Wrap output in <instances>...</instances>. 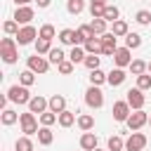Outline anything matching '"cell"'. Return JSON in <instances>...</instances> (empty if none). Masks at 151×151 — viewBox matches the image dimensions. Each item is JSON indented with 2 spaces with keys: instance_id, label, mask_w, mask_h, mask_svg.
Listing matches in <instances>:
<instances>
[{
  "instance_id": "obj_44",
  "label": "cell",
  "mask_w": 151,
  "mask_h": 151,
  "mask_svg": "<svg viewBox=\"0 0 151 151\" xmlns=\"http://www.w3.org/2000/svg\"><path fill=\"white\" fill-rule=\"evenodd\" d=\"M104 9H106V5H99V2H90V12H92V19H104Z\"/></svg>"
},
{
  "instance_id": "obj_48",
  "label": "cell",
  "mask_w": 151,
  "mask_h": 151,
  "mask_svg": "<svg viewBox=\"0 0 151 151\" xmlns=\"http://www.w3.org/2000/svg\"><path fill=\"white\" fill-rule=\"evenodd\" d=\"M90 2H99V5H106V0H90Z\"/></svg>"
},
{
  "instance_id": "obj_12",
  "label": "cell",
  "mask_w": 151,
  "mask_h": 151,
  "mask_svg": "<svg viewBox=\"0 0 151 151\" xmlns=\"http://www.w3.org/2000/svg\"><path fill=\"white\" fill-rule=\"evenodd\" d=\"M111 59H113V64H116L118 68H125V66L132 64V50H130V47H118Z\"/></svg>"
},
{
  "instance_id": "obj_7",
  "label": "cell",
  "mask_w": 151,
  "mask_h": 151,
  "mask_svg": "<svg viewBox=\"0 0 151 151\" xmlns=\"http://www.w3.org/2000/svg\"><path fill=\"white\" fill-rule=\"evenodd\" d=\"M125 123H127V127H130L132 132H137L139 127H144V125L149 123V116H146V111H144V109H139V111H132V113H130V118H127Z\"/></svg>"
},
{
  "instance_id": "obj_36",
  "label": "cell",
  "mask_w": 151,
  "mask_h": 151,
  "mask_svg": "<svg viewBox=\"0 0 151 151\" xmlns=\"http://www.w3.org/2000/svg\"><path fill=\"white\" fill-rule=\"evenodd\" d=\"M14 149H17V151H33V142L28 139V134H24V137H19V139H17Z\"/></svg>"
},
{
  "instance_id": "obj_11",
  "label": "cell",
  "mask_w": 151,
  "mask_h": 151,
  "mask_svg": "<svg viewBox=\"0 0 151 151\" xmlns=\"http://www.w3.org/2000/svg\"><path fill=\"white\" fill-rule=\"evenodd\" d=\"M99 38H101V54L113 57L116 50H118V38H116L113 33H104V35H99Z\"/></svg>"
},
{
  "instance_id": "obj_8",
  "label": "cell",
  "mask_w": 151,
  "mask_h": 151,
  "mask_svg": "<svg viewBox=\"0 0 151 151\" xmlns=\"http://www.w3.org/2000/svg\"><path fill=\"white\" fill-rule=\"evenodd\" d=\"M127 104L132 106V111H139V109H144V101H146V97H144V90H139V87H132V90H127Z\"/></svg>"
},
{
  "instance_id": "obj_6",
  "label": "cell",
  "mask_w": 151,
  "mask_h": 151,
  "mask_svg": "<svg viewBox=\"0 0 151 151\" xmlns=\"http://www.w3.org/2000/svg\"><path fill=\"white\" fill-rule=\"evenodd\" d=\"M14 38H17V42H19V45H31V42H35L38 31H35V26L26 24V26H21V28H19V33H17Z\"/></svg>"
},
{
  "instance_id": "obj_19",
  "label": "cell",
  "mask_w": 151,
  "mask_h": 151,
  "mask_svg": "<svg viewBox=\"0 0 151 151\" xmlns=\"http://www.w3.org/2000/svg\"><path fill=\"white\" fill-rule=\"evenodd\" d=\"M50 111H54V113L66 111V99H64L61 94H52V97H50Z\"/></svg>"
},
{
  "instance_id": "obj_10",
  "label": "cell",
  "mask_w": 151,
  "mask_h": 151,
  "mask_svg": "<svg viewBox=\"0 0 151 151\" xmlns=\"http://www.w3.org/2000/svg\"><path fill=\"white\" fill-rule=\"evenodd\" d=\"M144 146H146V134L142 132H132L125 139V151H144Z\"/></svg>"
},
{
  "instance_id": "obj_16",
  "label": "cell",
  "mask_w": 151,
  "mask_h": 151,
  "mask_svg": "<svg viewBox=\"0 0 151 151\" xmlns=\"http://www.w3.org/2000/svg\"><path fill=\"white\" fill-rule=\"evenodd\" d=\"M125 78H127V76H125V71L116 66V68H111V71H109V76H106V83H109L111 87H118V85H123V83H125Z\"/></svg>"
},
{
  "instance_id": "obj_33",
  "label": "cell",
  "mask_w": 151,
  "mask_h": 151,
  "mask_svg": "<svg viewBox=\"0 0 151 151\" xmlns=\"http://www.w3.org/2000/svg\"><path fill=\"white\" fill-rule=\"evenodd\" d=\"M139 45H142V35H139V33H127V35H125V47L137 50Z\"/></svg>"
},
{
  "instance_id": "obj_2",
  "label": "cell",
  "mask_w": 151,
  "mask_h": 151,
  "mask_svg": "<svg viewBox=\"0 0 151 151\" xmlns=\"http://www.w3.org/2000/svg\"><path fill=\"white\" fill-rule=\"evenodd\" d=\"M7 97H9V101H14V104H28L31 101V94H28V87L26 85H12L9 90H7Z\"/></svg>"
},
{
  "instance_id": "obj_41",
  "label": "cell",
  "mask_w": 151,
  "mask_h": 151,
  "mask_svg": "<svg viewBox=\"0 0 151 151\" xmlns=\"http://www.w3.org/2000/svg\"><path fill=\"white\" fill-rule=\"evenodd\" d=\"M78 35H80V40L85 42V40L94 38V31H92V26H90V24H83V26L78 28Z\"/></svg>"
},
{
  "instance_id": "obj_21",
  "label": "cell",
  "mask_w": 151,
  "mask_h": 151,
  "mask_svg": "<svg viewBox=\"0 0 151 151\" xmlns=\"http://www.w3.org/2000/svg\"><path fill=\"white\" fill-rule=\"evenodd\" d=\"M38 142H40L42 146H50V144L54 142V134H52V130H50L47 125H42V127L38 130Z\"/></svg>"
},
{
  "instance_id": "obj_42",
  "label": "cell",
  "mask_w": 151,
  "mask_h": 151,
  "mask_svg": "<svg viewBox=\"0 0 151 151\" xmlns=\"http://www.w3.org/2000/svg\"><path fill=\"white\" fill-rule=\"evenodd\" d=\"M134 21H137V24H142V26H149V24H151V12L139 9V12L134 14Z\"/></svg>"
},
{
  "instance_id": "obj_51",
  "label": "cell",
  "mask_w": 151,
  "mask_h": 151,
  "mask_svg": "<svg viewBox=\"0 0 151 151\" xmlns=\"http://www.w3.org/2000/svg\"><path fill=\"white\" fill-rule=\"evenodd\" d=\"M149 123H151V118H149Z\"/></svg>"
},
{
  "instance_id": "obj_52",
  "label": "cell",
  "mask_w": 151,
  "mask_h": 151,
  "mask_svg": "<svg viewBox=\"0 0 151 151\" xmlns=\"http://www.w3.org/2000/svg\"><path fill=\"white\" fill-rule=\"evenodd\" d=\"M14 151H17V149H14Z\"/></svg>"
},
{
  "instance_id": "obj_26",
  "label": "cell",
  "mask_w": 151,
  "mask_h": 151,
  "mask_svg": "<svg viewBox=\"0 0 151 151\" xmlns=\"http://www.w3.org/2000/svg\"><path fill=\"white\" fill-rule=\"evenodd\" d=\"M47 59H50V64H54V66H57V64H61V61L66 59V54H64V50H61V47H52V50H50V54H47Z\"/></svg>"
},
{
  "instance_id": "obj_32",
  "label": "cell",
  "mask_w": 151,
  "mask_h": 151,
  "mask_svg": "<svg viewBox=\"0 0 151 151\" xmlns=\"http://www.w3.org/2000/svg\"><path fill=\"white\" fill-rule=\"evenodd\" d=\"M106 24H109V21L99 17V19H92V24H90V26H92L94 35H104V33H106Z\"/></svg>"
},
{
  "instance_id": "obj_22",
  "label": "cell",
  "mask_w": 151,
  "mask_h": 151,
  "mask_svg": "<svg viewBox=\"0 0 151 151\" xmlns=\"http://www.w3.org/2000/svg\"><path fill=\"white\" fill-rule=\"evenodd\" d=\"M111 33H113L116 38H125V35L130 33V28H127V21H123V19L113 21V28H111Z\"/></svg>"
},
{
  "instance_id": "obj_46",
  "label": "cell",
  "mask_w": 151,
  "mask_h": 151,
  "mask_svg": "<svg viewBox=\"0 0 151 151\" xmlns=\"http://www.w3.org/2000/svg\"><path fill=\"white\" fill-rule=\"evenodd\" d=\"M35 2H38V7H50L52 0H35Z\"/></svg>"
},
{
  "instance_id": "obj_49",
  "label": "cell",
  "mask_w": 151,
  "mask_h": 151,
  "mask_svg": "<svg viewBox=\"0 0 151 151\" xmlns=\"http://www.w3.org/2000/svg\"><path fill=\"white\" fill-rule=\"evenodd\" d=\"M146 71H149V73H151V61H149V68H146Z\"/></svg>"
},
{
  "instance_id": "obj_4",
  "label": "cell",
  "mask_w": 151,
  "mask_h": 151,
  "mask_svg": "<svg viewBox=\"0 0 151 151\" xmlns=\"http://www.w3.org/2000/svg\"><path fill=\"white\" fill-rule=\"evenodd\" d=\"M19 123H21V132H24V134H28V137H31V134H38V130H40L33 111L21 113V116H19Z\"/></svg>"
},
{
  "instance_id": "obj_39",
  "label": "cell",
  "mask_w": 151,
  "mask_h": 151,
  "mask_svg": "<svg viewBox=\"0 0 151 151\" xmlns=\"http://www.w3.org/2000/svg\"><path fill=\"white\" fill-rule=\"evenodd\" d=\"M73 66H76V64H73L71 59H64L61 64H57V71H59L61 76H71V73H73Z\"/></svg>"
},
{
  "instance_id": "obj_31",
  "label": "cell",
  "mask_w": 151,
  "mask_h": 151,
  "mask_svg": "<svg viewBox=\"0 0 151 151\" xmlns=\"http://www.w3.org/2000/svg\"><path fill=\"white\" fill-rule=\"evenodd\" d=\"M54 35H57V31H54L52 24H42L40 31H38V38H45V40H54Z\"/></svg>"
},
{
  "instance_id": "obj_35",
  "label": "cell",
  "mask_w": 151,
  "mask_h": 151,
  "mask_svg": "<svg viewBox=\"0 0 151 151\" xmlns=\"http://www.w3.org/2000/svg\"><path fill=\"white\" fill-rule=\"evenodd\" d=\"M19 83H21V85H26V87H31V85L35 83V73H33L31 68L21 71V73H19Z\"/></svg>"
},
{
  "instance_id": "obj_50",
  "label": "cell",
  "mask_w": 151,
  "mask_h": 151,
  "mask_svg": "<svg viewBox=\"0 0 151 151\" xmlns=\"http://www.w3.org/2000/svg\"><path fill=\"white\" fill-rule=\"evenodd\" d=\"M94 151H101V149H94Z\"/></svg>"
},
{
  "instance_id": "obj_15",
  "label": "cell",
  "mask_w": 151,
  "mask_h": 151,
  "mask_svg": "<svg viewBox=\"0 0 151 151\" xmlns=\"http://www.w3.org/2000/svg\"><path fill=\"white\" fill-rule=\"evenodd\" d=\"M28 111H33V113H45V111H50V99H45V97H40V94H35V97H31V101H28Z\"/></svg>"
},
{
  "instance_id": "obj_24",
  "label": "cell",
  "mask_w": 151,
  "mask_h": 151,
  "mask_svg": "<svg viewBox=\"0 0 151 151\" xmlns=\"http://www.w3.org/2000/svg\"><path fill=\"white\" fill-rule=\"evenodd\" d=\"M0 120H2V125H14V123L19 120V113H17V111H12V109H2Z\"/></svg>"
},
{
  "instance_id": "obj_1",
  "label": "cell",
  "mask_w": 151,
  "mask_h": 151,
  "mask_svg": "<svg viewBox=\"0 0 151 151\" xmlns=\"http://www.w3.org/2000/svg\"><path fill=\"white\" fill-rule=\"evenodd\" d=\"M0 57L5 64H14L19 59V52H17V38L14 35H7L0 40Z\"/></svg>"
},
{
  "instance_id": "obj_13",
  "label": "cell",
  "mask_w": 151,
  "mask_h": 151,
  "mask_svg": "<svg viewBox=\"0 0 151 151\" xmlns=\"http://www.w3.org/2000/svg\"><path fill=\"white\" fill-rule=\"evenodd\" d=\"M35 17V12H33V7H28V5H21V7H17V12H14V21L19 24V26H26V24H31V19Z\"/></svg>"
},
{
  "instance_id": "obj_27",
  "label": "cell",
  "mask_w": 151,
  "mask_h": 151,
  "mask_svg": "<svg viewBox=\"0 0 151 151\" xmlns=\"http://www.w3.org/2000/svg\"><path fill=\"white\" fill-rule=\"evenodd\" d=\"M127 68L132 71V76H142V73H146L149 64H146V61H142V59H132V64H130Z\"/></svg>"
},
{
  "instance_id": "obj_5",
  "label": "cell",
  "mask_w": 151,
  "mask_h": 151,
  "mask_svg": "<svg viewBox=\"0 0 151 151\" xmlns=\"http://www.w3.org/2000/svg\"><path fill=\"white\" fill-rule=\"evenodd\" d=\"M26 66H28L33 73H40V76H42V73H47V68H50V59L35 52L33 57H28V59H26Z\"/></svg>"
},
{
  "instance_id": "obj_23",
  "label": "cell",
  "mask_w": 151,
  "mask_h": 151,
  "mask_svg": "<svg viewBox=\"0 0 151 151\" xmlns=\"http://www.w3.org/2000/svg\"><path fill=\"white\" fill-rule=\"evenodd\" d=\"M85 57H87V52H85V47H80V45L71 47V52H68V59H71L73 64H80V61H85Z\"/></svg>"
},
{
  "instance_id": "obj_40",
  "label": "cell",
  "mask_w": 151,
  "mask_h": 151,
  "mask_svg": "<svg viewBox=\"0 0 151 151\" xmlns=\"http://www.w3.org/2000/svg\"><path fill=\"white\" fill-rule=\"evenodd\" d=\"M2 31H5V35H17V33H19V24H17L14 19H9V21L2 24Z\"/></svg>"
},
{
  "instance_id": "obj_37",
  "label": "cell",
  "mask_w": 151,
  "mask_h": 151,
  "mask_svg": "<svg viewBox=\"0 0 151 151\" xmlns=\"http://www.w3.org/2000/svg\"><path fill=\"white\" fill-rule=\"evenodd\" d=\"M66 9H68V14H80L85 9V0H68Z\"/></svg>"
},
{
  "instance_id": "obj_25",
  "label": "cell",
  "mask_w": 151,
  "mask_h": 151,
  "mask_svg": "<svg viewBox=\"0 0 151 151\" xmlns=\"http://www.w3.org/2000/svg\"><path fill=\"white\" fill-rule=\"evenodd\" d=\"M78 127H80L83 132H90V130L94 127V118H92L90 113H83V116H78Z\"/></svg>"
},
{
  "instance_id": "obj_14",
  "label": "cell",
  "mask_w": 151,
  "mask_h": 151,
  "mask_svg": "<svg viewBox=\"0 0 151 151\" xmlns=\"http://www.w3.org/2000/svg\"><path fill=\"white\" fill-rule=\"evenodd\" d=\"M59 42H61V45H71V47L83 45L78 31H73V28H61V31H59Z\"/></svg>"
},
{
  "instance_id": "obj_28",
  "label": "cell",
  "mask_w": 151,
  "mask_h": 151,
  "mask_svg": "<svg viewBox=\"0 0 151 151\" xmlns=\"http://www.w3.org/2000/svg\"><path fill=\"white\" fill-rule=\"evenodd\" d=\"M106 76L109 73H104L101 68H94V71H90V85H101V83H106Z\"/></svg>"
},
{
  "instance_id": "obj_3",
  "label": "cell",
  "mask_w": 151,
  "mask_h": 151,
  "mask_svg": "<svg viewBox=\"0 0 151 151\" xmlns=\"http://www.w3.org/2000/svg\"><path fill=\"white\" fill-rule=\"evenodd\" d=\"M85 104L90 109H101L104 106V92L97 87V85H90L85 90Z\"/></svg>"
},
{
  "instance_id": "obj_9",
  "label": "cell",
  "mask_w": 151,
  "mask_h": 151,
  "mask_svg": "<svg viewBox=\"0 0 151 151\" xmlns=\"http://www.w3.org/2000/svg\"><path fill=\"white\" fill-rule=\"evenodd\" d=\"M111 113H113V120L125 123V120L130 118V113H132V106L127 104V99H125V101H116L113 109H111Z\"/></svg>"
},
{
  "instance_id": "obj_30",
  "label": "cell",
  "mask_w": 151,
  "mask_h": 151,
  "mask_svg": "<svg viewBox=\"0 0 151 151\" xmlns=\"http://www.w3.org/2000/svg\"><path fill=\"white\" fill-rule=\"evenodd\" d=\"M104 19L111 21V24L118 21V19H120V9H118L116 5H106V9H104Z\"/></svg>"
},
{
  "instance_id": "obj_43",
  "label": "cell",
  "mask_w": 151,
  "mask_h": 151,
  "mask_svg": "<svg viewBox=\"0 0 151 151\" xmlns=\"http://www.w3.org/2000/svg\"><path fill=\"white\" fill-rule=\"evenodd\" d=\"M137 87H139V90H149V87H151V73H149V71L142 73V76H137Z\"/></svg>"
},
{
  "instance_id": "obj_17",
  "label": "cell",
  "mask_w": 151,
  "mask_h": 151,
  "mask_svg": "<svg viewBox=\"0 0 151 151\" xmlns=\"http://www.w3.org/2000/svg\"><path fill=\"white\" fill-rule=\"evenodd\" d=\"M83 47H85V52H87V54H101V38H99V35H94V38L85 40V42H83Z\"/></svg>"
},
{
  "instance_id": "obj_29",
  "label": "cell",
  "mask_w": 151,
  "mask_h": 151,
  "mask_svg": "<svg viewBox=\"0 0 151 151\" xmlns=\"http://www.w3.org/2000/svg\"><path fill=\"white\" fill-rule=\"evenodd\" d=\"M106 151H123L125 149V142H123V137H118V134H113V137H109V142H106Z\"/></svg>"
},
{
  "instance_id": "obj_45",
  "label": "cell",
  "mask_w": 151,
  "mask_h": 151,
  "mask_svg": "<svg viewBox=\"0 0 151 151\" xmlns=\"http://www.w3.org/2000/svg\"><path fill=\"white\" fill-rule=\"evenodd\" d=\"M83 64H85L90 71H94V68H99V57H97V54H87Z\"/></svg>"
},
{
  "instance_id": "obj_47",
  "label": "cell",
  "mask_w": 151,
  "mask_h": 151,
  "mask_svg": "<svg viewBox=\"0 0 151 151\" xmlns=\"http://www.w3.org/2000/svg\"><path fill=\"white\" fill-rule=\"evenodd\" d=\"M17 2V7H21V5H28V2H35V0H14Z\"/></svg>"
},
{
  "instance_id": "obj_18",
  "label": "cell",
  "mask_w": 151,
  "mask_h": 151,
  "mask_svg": "<svg viewBox=\"0 0 151 151\" xmlns=\"http://www.w3.org/2000/svg\"><path fill=\"white\" fill-rule=\"evenodd\" d=\"M80 149H83V151H94V149H97V137H94V132H83V137H80Z\"/></svg>"
},
{
  "instance_id": "obj_34",
  "label": "cell",
  "mask_w": 151,
  "mask_h": 151,
  "mask_svg": "<svg viewBox=\"0 0 151 151\" xmlns=\"http://www.w3.org/2000/svg\"><path fill=\"white\" fill-rule=\"evenodd\" d=\"M50 50H52V40H45V38L35 40V52L38 54H50Z\"/></svg>"
},
{
  "instance_id": "obj_38",
  "label": "cell",
  "mask_w": 151,
  "mask_h": 151,
  "mask_svg": "<svg viewBox=\"0 0 151 151\" xmlns=\"http://www.w3.org/2000/svg\"><path fill=\"white\" fill-rule=\"evenodd\" d=\"M57 120H59V113H54V111H45V113H40V123H42V125H47V127H50V125H54Z\"/></svg>"
},
{
  "instance_id": "obj_20",
  "label": "cell",
  "mask_w": 151,
  "mask_h": 151,
  "mask_svg": "<svg viewBox=\"0 0 151 151\" xmlns=\"http://www.w3.org/2000/svg\"><path fill=\"white\" fill-rule=\"evenodd\" d=\"M57 123H59L61 127H71L73 123H78V118H76V113H73V111H68V109H66V111H61V113H59V120H57Z\"/></svg>"
}]
</instances>
